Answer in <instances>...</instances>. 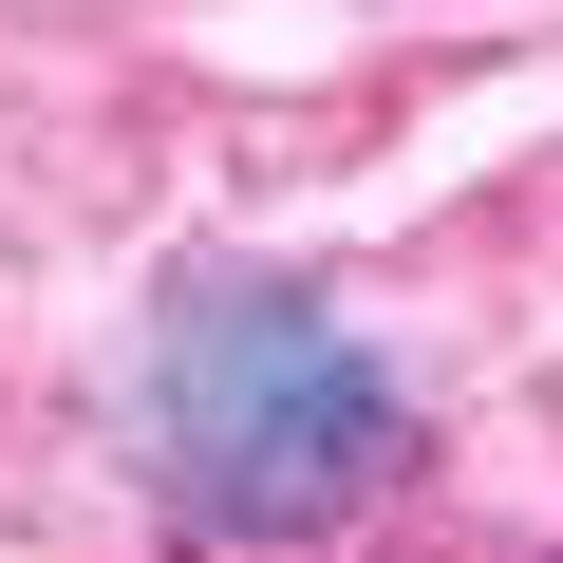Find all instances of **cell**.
I'll return each mask as SVG.
<instances>
[{"label":"cell","instance_id":"6da1fadb","mask_svg":"<svg viewBox=\"0 0 563 563\" xmlns=\"http://www.w3.org/2000/svg\"><path fill=\"white\" fill-rule=\"evenodd\" d=\"M132 451L169 488V526L207 544H320L413 470V376L320 301L301 263H169L151 339H132Z\"/></svg>","mask_w":563,"mask_h":563}]
</instances>
